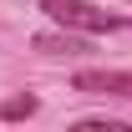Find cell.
Here are the masks:
<instances>
[{"instance_id": "cell-1", "label": "cell", "mask_w": 132, "mask_h": 132, "mask_svg": "<svg viewBox=\"0 0 132 132\" xmlns=\"http://www.w3.org/2000/svg\"><path fill=\"white\" fill-rule=\"evenodd\" d=\"M61 31H81V36H102V31H117L122 20L107 15V10H97V5H86V0H46L41 5Z\"/></svg>"}, {"instance_id": "cell-2", "label": "cell", "mask_w": 132, "mask_h": 132, "mask_svg": "<svg viewBox=\"0 0 132 132\" xmlns=\"http://www.w3.org/2000/svg\"><path fill=\"white\" fill-rule=\"evenodd\" d=\"M76 92H102V97L132 102V71H76Z\"/></svg>"}, {"instance_id": "cell-3", "label": "cell", "mask_w": 132, "mask_h": 132, "mask_svg": "<svg viewBox=\"0 0 132 132\" xmlns=\"http://www.w3.org/2000/svg\"><path fill=\"white\" fill-rule=\"evenodd\" d=\"M36 51H46V56H76V51H86V36L81 31H46V36H36Z\"/></svg>"}, {"instance_id": "cell-4", "label": "cell", "mask_w": 132, "mask_h": 132, "mask_svg": "<svg viewBox=\"0 0 132 132\" xmlns=\"http://www.w3.org/2000/svg\"><path fill=\"white\" fill-rule=\"evenodd\" d=\"M20 117H36V97H10V102H0V122H20Z\"/></svg>"}]
</instances>
